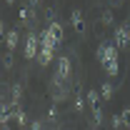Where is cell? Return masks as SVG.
I'll return each mask as SVG.
<instances>
[{"mask_svg":"<svg viewBox=\"0 0 130 130\" xmlns=\"http://www.w3.org/2000/svg\"><path fill=\"white\" fill-rule=\"evenodd\" d=\"M5 3H8V5H10V3H13V0H5Z\"/></svg>","mask_w":130,"mask_h":130,"instance_id":"cell-17","label":"cell"},{"mask_svg":"<svg viewBox=\"0 0 130 130\" xmlns=\"http://www.w3.org/2000/svg\"><path fill=\"white\" fill-rule=\"evenodd\" d=\"M20 95H23V88H20V85H15V88H13V105H18V103H20Z\"/></svg>","mask_w":130,"mask_h":130,"instance_id":"cell-11","label":"cell"},{"mask_svg":"<svg viewBox=\"0 0 130 130\" xmlns=\"http://www.w3.org/2000/svg\"><path fill=\"white\" fill-rule=\"evenodd\" d=\"M98 58L103 60L108 75L115 78V75H118V45H100V48H98Z\"/></svg>","mask_w":130,"mask_h":130,"instance_id":"cell-2","label":"cell"},{"mask_svg":"<svg viewBox=\"0 0 130 130\" xmlns=\"http://www.w3.org/2000/svg\"><path fill=\"white\" fill-rule=\"evenodd\" d=\"M88 103H90V108H98V93H95V90L88 93Z\"/></svg>","mask_w":130,"mask_h":130,"instance_id":"cell-12","label":"cell"},{"mask_svg":"<svg viewBox=\"0 0 130 130\" xmlns=\"http://www.w3.org/2000/svg\"><path fill=\"white\" fill-rule=\"evenodd\" d=\"M48 30L53 32V38H55V40L60 43V38H63V28H60L58 23H50V25H48Z\"/></svg>","mask_w":130,"mask_h":130,"instance_id":"cell-8","label":"cell"},{"mask_svg":"<svg viewBox=\"0 0 130 130\" xmlns=\"http://www.w3.org/2000/svg\"><path fill=\"white\" fill-rule=\"evenodd\" d=\"M5 43H8V50H13V48L18 45V32H15V30H10L8 35H5Z\"/></svg>","mask_w":130,"mask_h":130,"instance_id":"cell-9","label":"cell"},{"mask_svg":"<svg viewBox=\"0 0 130 130\" xmlns=\"http://www.w3.org/2000/svg\"><path fill=\"white\" fill-rule=\"evenodd\" d=\"M115 45H118V48H128V45H130L128 28H118V30H115Z\"/></svg>","mask_w":130,"mask_h":130,"instance_id":"cell-5","label":"cell"},{"mask_svg":"<svg viewBox=\"0 0 130 130\" xmlns=\"http://www.w3.org/2000/svg\"><path fill=\"white\" fill-rule=\"evenodd\" d=\"M55 45H58V40H55V38H53V32L45 28V30H43V35H40V53H38V63H40V65L53 63Z\"/></svg>","mask_w":130,"mask_h":130,"instance_id":"cell-1","label":"cell"},{"mask_svg":"<svg viewBox=\"0 0 130 130\" xmlns=\"http://www.w3.org/2000/svg\"><path fill=\"white\" fill-rule=\"evenodd\" d=\"M120 118H123V123H125V125H130V110H123Z\"/></svg>","mask_w":130,"mask_h":130,"instance_id":"cell-13","label":"cell"},{"mask_svg":"<svg viewBox=\"0 0 130 130\" xmlns=\"http://www.w3.org/2000/svg\"><path fill=\"white\" fill-rule=\"evenodd\" d=\"M70 75V60L68 58H58V70H55V85L63 83L65 78Z\"/></svg>","mask_w":130,"mask_h":130,"instance_id":"cell-4","label":"cell"},{"mask_svg":"<svg viewBox=\"0 0 130 130\" xmlns=\"http://www.w3.org/2000/svg\"><path fill=\"white\" fill-rule=\"evenodd\" d=\"M38 3H40V0H30V5H38Z\"/></svg>","mask_w":130,"mask_h":130,"instance_id":"cell-16","label":"cell"},{"mask_svg":"<svg viewBox=\"0 0 130 130\" xmlns=\"http://www.w3.org/2000/svg\"><path fill=\"white\" fill-rule=\"evenodd\" d=\"M25 58L32 60V58H38V53H40V38H35V35H28V40H25Z\"/></svg>","mask_w":130,"mask_h":130,"instance_id":"cell-3","label":"cell"},{"mask_svg":"<svg viewBox=\"0 0 130 130\" xmlns=\"http://www.w3.org/2000/svg\"><path fill=\"white\" fill-rule=\"evenodd\" d=\"M30 130H43V125H40V120H35V123L30 125Z\"/></svg>","mask_w":130,"mask_h":130,"instance_id":"cell-15","label":"cell"},{"mask_svg":"<svg viewBox=\"0 0 130 130\" xmlns=\"http://www.w3.org/2000/svg\"><path fill=\"white\" fill-rule=\"evenodd\" d=\"M3 65H5V68H10V65H13V58H10V55H5V58H3Z\"/></svg>","mask_w":130,"mask_h":130,"instance_id":"cell-14","label":"cell"},{"mask_svg":"<svg viewBox=\"0 0 130 130\" xmlns=\"http://www.w3.org/2000/svg\"><path fill=\"white\" fill-rule=\"evenodd\" d=\"M13 118H15V123L20 128H25V113L20 110V105H15V110H13Z\"/></svg>","mask_w":130,"mask_h":130,"instance_id":"cell-6","label":"cell"},{"mask_svg":"<svg viewBox=\"0 0 130 130\" xmlns=\"http://www.w3.org/2000/svg\"><path fill=\"white\" fill-rule=\"evenodd\" d=\"M100 95L105 98V100H110V95H113V85H110V83H105V85L100 88Z\"/></svg>","mask_w":130,"mask_h":130,"instance_id":"cell-10","label":"cell"},{"mask_svg":"<svg viewBox=\"0 0 130 130\" xmlns=\"http://www.w3.org/2000/svg\"><path fill=\"white\" fill-rule=\"evenodd\" d=\"M73 25H75V30L83 32L85 28H83V15H80V10H73Z\"/></svg>","mask_w":130,"mask_h":130,"instance_id":"cell-7","label":"cell"}]
</instances>
